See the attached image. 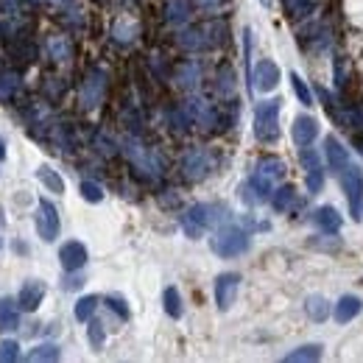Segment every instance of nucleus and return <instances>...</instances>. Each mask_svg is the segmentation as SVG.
<instances>
[{"label":"nucleus","mask_w":363,"mask_h":363,"mask_svg":"<svg viewBox=\"0 0 363 363\" xmlns=\"http://www.w3.org/2000/svg\"><path fill=\"white\" fill-rule=\"evenodd\" d=\"M210 246H213V252L218 257H237V255L249 252V235H246V229H240L235 224H226V226H221L213 235Z\"/></svg>","instance_id":"f257e3e1"},{"label":"nucleus","mask_w":363,"mask_h":363,"mask_svg":"<svg viewBox=\"0 0 363 363\" xmlns=\"http://www.w3.org/2000/svg\"><path fill=\"white\" fill-rule=\"evenodd\" d=\"M224 207H218V204H193L185 215H182V229H185V235L187 237H201L210 226H215V224H221L224 221V215H218Z\"/></svg>","instance_id":"f03ea898"},{"label":"nucleus","mask_w":363,"mask_h":363,"mask_svg":"<svg viewBox=\"0 0 363 363\" xmlns=\"http://www.w3.org/2000/svg\"><path fill=\"white\" fill-rule=\"evenodd\" d=\"M279 106H282V101H277V98H268V101L257 104V109H255V137L260 143H277V137H279Z\"/></svg>","instance_id":"7ed1b4c3"},{"label":"nucleus","mask_w":363,"mask_h":363,"mask_svg":"<svg viewBox=\"0 0 363 363\" xmlns=\"http://www.w3.org/2000/svg\"><path fill=\"white\" fill-rule=\"evenodd\" d=\"M341 176V187L347 196V204H349V215L355 221H363V171L355 163H347Z\"/></svg>","instance_id":"20e7f679"},{"label":"nucleus","mask_w":363,"mask_h":363,"mask_svg":"<svg viewBox=\"0 0 363 363\" xmlns=\"http://www.w3.org/2000/svg\"><path fill=\"white\" fill-rule=\"evenodd\" d=\"M34 224H36V232H39V237H43L45 244H51V240L59 237V226H62V224H59V213H56V207H54V201L39 198Z\"/></svg>","instance_id":"39448f33"},{"label":"nucleus","mask_w":363,"mask_h":363,"mask_svg":"<svg viewBox=\"0 0 363 363\" xmlns=\"http://www.w3.org/2000/svg\"><path fill=\"white\" fill-rule=\"evenodd\" d=\"M237 288H240V274H235V271H224V274H218V279H215V305H218V310H229L232 307V302H235V296H237Z\"/></svg>","instance_id":"423d86ee"},{"label":"nucleus","mask_w":363,"mask_h":363,"mask_svg":"<svg viewBox=\"0 0 363 363\" xmlns=\"http://www.w3.org/2000/svg\"><path fill=\"white\" fill-rule=\"evenodd\" d=\"M279 84V67L271 59H260L257 67L252 70V87L260 93H271Z\"/></svg>","instance_id":"0eeeda50"},{"label":"nucleus","mask_w":363,"mask_h":363,"mask_svg":"<svg viewBox=\"0 0 363 363\" xmlns=\"http://www.w3.org/2000/svg\"><path fill=\"white\" fill-rule=\"evenodd\" d=\"M302 165H305V182H307V190L310 193H318L321 185H325V168H321V159L316 151H310L307 145L302 148Z\"/></svg>","instance_id":"6e6552de"},{"label":"nucleus","mask_w":363,"mask_h":363,"mask_svg":"<svg viewBox=\"0 0 363 363\" xmlns=\"http://www.w3.org/2000/svg\"><path fill=\"white\" fill-rule=\"evenodd\" d=\"M59 263L70 274L73 271H82L87 266V249H84V244H78V240H70V244H65L59 249Z\"/></svg>","instance_id":"1a4fd4ad"},{"label":"nucleus","mask_w":363,"mask_h":363,"mask_svg":"<svg viewBox=\"0 0 363 363\" xmlns=\"http://www.w3.org/2000/svg\"><path fill=\"white\" fill-rule=\"evenodd\" d=\"M43 299H45V282H39V279H28L17 294V305L28 313H34L39 305H43Z\"/></svg>","instance_id":"9d476101"},{"label":"nucleus","mask_w":363,"mask_h":363,"mask_svg":"<svg viewBox=\"0 0 363 363\" xmlns=\"http://www.w3.org/2000/svg\"><path fill=\"white\" fill-rule=\"evenodd\" d=\"M325 156H327V168H330V174H341L344 171V165L349 163V151L338 143V137H333V134H327L325 137Z\"/></svg>","instance_id":"9b49d317"},{"label":"nucleus","mask_w":363,"mask_h":363,"mask_svg":"<svg viewBox=\"0 0 363 363\" xmlns=\"http://www.w3.org/2000/svg\"><path fill=\"white\" fill-rule=\"evenodd\" d=\"M182 171H185V176L187 179H201L207 171H210V159H207V154L201 151V148H190L187 154H185V159H182Z\"/></svg>","instance_id":"f8f14e48"},{"label":"nucleus","mask_w":363,"mask_h":363,"mask_svg":"<svg viewBox=\"0 0 363 363\" xmlns=\"http://www.w3.org/2000/svg\"><path fill=\"white\" fill-rule=\"evenodd\" d=\"M316 137H318V124H316L313 117H307V115H299V117L294 120V143H296L299 148H305V145H310Z\"/></svg>","instance_id":"ddd939ff"},{"label":"nucleus","mask_w":363,"mask_h":363,"mask_svg":"<svg viewBox=\"0 0 363 363\" xmlns=\"http://www.w3.org/2000/svg\"><path fill=\"white\" fill-rule=\"evenodd\" d=\"M255 174L266 176L268 182H279L282 176H285V163H282L279 156H271V154H266V156H260V159H257Z\"/></svg>","instance_id":"4468645a"},{"label":"nucleus","mask_w":363,"mask_h":363,"mask_svg":"<svg viewBox=\"0 0 363 363\" xmlns=\"http://www.w3.org/2000/svg\"><path fill=\"white\" fill-rule=\"evenodd\" d=\"M363 310V302H360V296H355V294H347V296H341L338 299V305H336V321L338 325H349V321L358 316Z\"/></svg>","instance_id":"2eb2a0df"},{"label":"nucleus","mask_w":363,"mask_h":363,"mask_svg":"<svg viewBox=\"0 0 363 363\" xmlns=\"http://www.w3.org/2000/svg\"><path fill=\"white\" fill-rule=\"evenodd\" d=\"M20 305L14 299H0V333H12L20 327Z\"/></svg>","instance_id":"dca6fc26"},{"label":"nucleus","mask_w":363,"mask_h":363,"mask_svg":"<svg viewBox=\"0 0 363 363\" xmlns=\"http://www.w3.org/2000/svg\"><path fill=\"white\" fill-rule=\"evenodd\" d=\"M313 221H316V226H318L321 232H330V235L341 229V215H338L336 207H318V210L313 213Z\"/></svg>","instance_id":"f3484780"},{"label":"nucleus","mask_w":363,"mask_h":363,"mask_svg":"<svg viewBox=\"0 0 363 363\" xmlns=\"http://www.w3.org/2000/svg\"><path fill=\"white\" fill-rule=\"evenodd\" d=\"M104 95V73H93L87 82H84V90H82V101L84 106H95Z\"/></svg>","instance_id":"a211bd4d"},{"label":"nucleus","mask_w":363,"mask_h":363,"mask_svg":"<svg viewBox=\"0 0 363 363\" xmlns=\"http://www.w3.org/2000/svg\"><path fill=\"white\" fill-rule=\"evenodd\" d=\"M305 310H307V316H310L313 321H325L327 313H330L327 299H325V296H318V294H313V296L305 299Z\"/></svg>","instance_id":"6ab92c4d"},{"label":"nucleus","mask_w":363,"mask_h":363,"mask_svg":"<svg viewBox=\"0 0 363 363\" xmlns=\"http://www.w3.org/2000/svg\"><path fill=\"white\" fill-rule=\"evenodd\" d=\"M17 87H20V75H17V73H9V70L0 73V101L14 98Z\"/></svg>","instance_id":"aec40b11"},{"label":"nucleus","mask_w":363,"mask_h":363,"mask_svg":"<svg viewBox=\"0 0 363 363\" xmlns=\"http://www.w3.org/2000/svg\"><path fill=\"white\" fill-rule=\"evenodd\" d=\"M95 310H98V296L90 294V296H82V299L75 302V310H73V313H75L78 321H90Z\"/></svg>","instance_id":"412c9836"},{"label":"nucleus","mask_w":363,"mask_h":363,"mask_svg":"<svg viewBox=\"0 0 363 363\" xmlns=\"http://www.w3.org/2000/svg\"><path fill=\"white\" fill-rule=\"evenodd\" d=\"M321 358V347L318 344H307V347H299L294 352H288L282 360H288V363H296V360H318Z\"/></svg>","instance_id":"4be33fe9"},{"label":"nucleus","mask_w":363,"mask_h":363,"mask_svg":"<svg viewBox=\"0 0 363 363\" xmlns=\"http://www.w3.org/2000/svg\"><path fill=\"white\" fill-rule=\"evenodd\" d=\"M163 305H165V313L171 316V318H179L182 316V299H179V291L171 285V288H165V294H163Z\"/></svg>","instance_id":"5701e85b"},{"label":"nucleus","mask_w":363,"mask_h":363,"mask_svg":"<svg viewBox=\"0 0 363 363\" xmlns=\"http://www.w3.org/2000/svg\"><path fill=\"white\" fill-rule=\"evenodd\" d=\"M59 347L56 344H39L28 352V360H59Z\"/></svg>","instance_id":"b1692460"},{"label":"nucleus","mask_w":363,"mask_h":363,"mask_svg":"<svg viewBox=\"0 0 363 363\" xmlns=\"http://www.w3.org/2000/svg\"><path fill=\"white\" fill-rule=\"evenodd\" d=\"M36 176L45 182V187H48V190H54V193H65V182H62V176H59V174H54L48 165L39 168V171H36Z\"/></svg>","instance_id":"393cba45"},{"label":"nucleus","mask_w":363,"mask_h":363,"mask_svg":"<svg viewBox=\"0 0 363 363\" xmlns=\"http://www.w3.org/2000/svg\"><path fill=\"white\" fill-rule=\"evenodd\" d=\"M291 84H294L296 98H299L305 106H313V93H310V87L305 84V78H302L299 73H291Z\"/></svg>","instance_id":"a878e982"},{"label":"nucleus","mask_w":363,"mask_h":363,"mask_svg":"<svg viewBox=\"0 0 363 363\" xmlns=\"http://www.w3.org/2000/svg\"><path fill=\"white\" fill-rule=\"evenodd\" d=\"M294 198H296V193H294V187H279L277 190V196H274V210L277 213H285L291 204H294Z\"/></svg>","instance_id":"bb28decb"},{"label":"nucleus","mask_w":363,"mask_h":363,"mask_svg":"<svg viewBox=\"0 0 363 363\" xmlns=\"http://www.w3.org/2000/svg\"><path fill=\"white\" fill-rule=\"evenodd\" d=\"M90 344H93V349H104V341H106V333H104V325L101 321H93L90 318Z\"/></svg>","instance_id":"cd10ccee"},{"label":"nucleus","mask_w":363,"mask_h":363,"mask_svg":"<svg viewBox=\"0 0 363 363\" xmlns=\"http://www.w3.org/2000/svg\"><path fill=\"white\" fill-rule=\"evenodd\" d=\"M196 78H198V67L190 62V65H182L179 70V84L182 87H196Z\"/></svg>","instance_id":"c85d7f7f"},{"label":"nucleus","mask_w":363,"mask_h":363,"mask_svg":"<svg viewBox=\"0 0 363 363\" xmlns=\"http://www.w3.org/2000/svg\"><path fill=\"white\" fill-rule=\"evenodd\" d=\"M17 358H20V347H17V341H3V344H0V363L17 360Z\"/></svg>","instance_id":"c756f323"},{"label":"nucleus","mask_w":363,"mask_h":363,"mask_svg":"<svg viewBox=\"0 0 363 363\" xmlns=\"http://www.w3.org/2000/svg\"><path fill=\"white\" fill-rule=\"evenodd\" d=\"M106 305H109L120 318H129V307H126V299H124V296L112 294V296H106Z\"/></svg>","instance_id":"7c9ffc66"},{"label":"nucleus","mask_w":363,"mask_h":363,"mask_svg":"<svg viewBox=\"0 0 363 363\" xmlns=\"http://www.w3.org/2000/svg\"><path fill=\"white\" fill-rule=\"evenodd\" d=\"M82 196H84L87 201H101V198H104V190H101V185H95V182H82Z\"/></svg>","instance_id":"2f4dec72"},{"label":"nucleus","mask_w":363,"mask_h":363,"mask_svg":"<svg viewBox=\"0 0 363 363\" xmlns=\"http://www.w3.org/2000/svg\"><path fill=\"white\" fill-rule=\"evenodd\" d=\"M51 54L59 56V59H67L70 48H67V43H62V39H54V43H51Z\"/></svg>","instance_id":"473e14b6"},{"label":"nucleus","mask_w":363,"mask_h":363,"mask_svg":"<svg viewBox=\"0 0 363 363\" xmlns=\"http://www.w3.org/2000/svg\"><path fill=\"white\" fill-rule=\"evenodd\" d=\"M0 159H6V143H3V137H0Z\"/></svg>","instance_id":"72a5a7b5"}]
</instances>
